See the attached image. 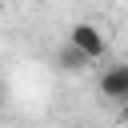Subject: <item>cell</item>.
Listing matches in <instances>:
<instances>
[{"label": "cell", "mask_w": 128, "mask_h": 128, "mask_svg": "<svg viewBox=\"0 0 128 128\" xmlns=\"http://www.w3.org/2000/svg\"><path fill=\"white\" fill-rule=\"evenodd\" d=\"M68 44H72V48H80L92 64L108 56V40H104V32H100L96 24H88V20H80V24H72V28H68Z\"/></svg>", "instance_id": "obj_1"}, {"label": "cell", "mask_w": 128, "mask_h": 128, "mask_svg": "<svg viewBox=\"0 0 128 128\" xmlns=\"http://www.w3.org/2000/svg\"><path fill=\"white\" fill-rule=\"evenodd\" d=\"M100 96L112 104H128V64H108L100 72Z\"/></svg>", "instance_id": "obj_2"}, {"label": "cell", "mask_w": 128, "mask_h": 128, "mask_svg": "<svg viewBox=\"0 0 128 128\" xmlns=\"http://www.w3.org/2000/svg\"><path fill=\"white\" fill-rule=\"evenodd\" d=\"M60 64H64L68 72H80V68H88L92 60H88V56H84L80 48H72V44H64V48H60Z\"/></svg>", "instance_id": "obj_3"}, {"label": "cell", "mask_w": 128, "mask_h": 128, "mask_svg": "<svg viewBox=\"0 0 128 128\" xmlns=\"http://www.w3.org/2000/svg\"><path fill=\"white\" fill-rule=\"evenodd\" d=\"M120 120H124V124H128V104H120Z\"/></svg>", "instance_id": "obj_4"}, {"label": "cell", "mask_w": 128, "mask_h": 128, "mask_svg": "<svg viewBox=\"0 0 128 128\" xmlns=\"http://www.w3.org/2000/svg\"><path fill=\"white\" fill-rule=\"evenodd\" d=\"M0 8H4V0H0Z\"/></svg>", "instance_id": "obj_5"}]
</instances>
